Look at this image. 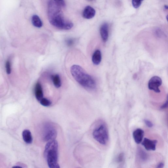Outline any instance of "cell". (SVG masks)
Wrapping results in <instances>:
<instances>
[{
	"label": "cell",
	"instance_id": "obj_1",
	"mask_svg": "<svg viewBox=\"0 0 168 168\" xmlns=\"http://www.w3.org/2000/svg\"><path fill=\"white\" fill-rule=\"evenodd\" d=\"M61 7L53 0H49L48 3L49 21L54 27L62 30H70L73 26V24L65 19Z\"/></svg>",
	"mask_w": 168,
	"mask_h": 168
},
{
	"label": "cell",
	"instance_id": "obj_2",
	"mask_svg": "<svg viewBox=\"0 0 168 168\" xmlns=\"http://www.w3.org/2000/svg\"><path fill=\"white\" fill-rule=\"evenodd\" d=\"M70 72L76 81L85 88L89 90H93L96 88V83L94 79L80 66H72Z\"/></svg>",
	"mask_w": 168,
	"mask_h": 168
},
{
	"label": "cell",
	"instance_id": "obj_3",
	"mask_svg": "<svg viewBox=\"0 0 168 168\" xmlns=\"http://www.w3.org/2000/svg\"><path fill=\"white\" fill-rule=\"evenodd\" d=\"M58 145L55 140L47 142L45 148L44 156L48 167L59 168L58 163Z\"/></svg>",
	"mask_w": 168,
	"mask_h": 168
},
{
	"label": "cell",
	"instance_id": "obj_4",
	"mask_svg": "<svg viewBox=\"0 0 168 168\" xmlns=\"http://www.w3.org/2000/svg\"><path fill=\"white\" fill-rule=\"evenodd\" d=\"M94 139L101 145L107 143L109 139L108 131L106 125L101 123L95 128L93 132Z\"/></svg>",
	"mask_w": 168,
	"mask_h": 168
},
{
	"label": "cell",
	"instance_id": "obj_5",
	"mask_svg": "<svg viewBox=\"0 0 168 168\" xmlns=\"http://www.w3.org/2000/svg\"><path fill=\"white\" fill-rule=\"evenodd\" d=\"M57 135V131L54 124L51 122L44 124L42 130V137L44 141L48 142L55 140Z\"/></svg>",
	"mask_w": 168,
	"mask_h": 168
},
{
	"label": "cell",
	"instance_id": "obj_6",
	"mask_svg": "<svg viewBox=\"0 0 168 168\" xmlns=\"http://www.w3.org/2000/svg\"><path fill=\"white\" fill-rule=\"evenodd\" d=\"M162 83V80L159 76H153L149 81L148 89L150 90L154 91L156 93H159L160 92L159 87L161 86Z\"/></svg>",
	"mask_w": 168,
	"mask_h": 168
},
{
	"label": "cell",
	"instance_id": "obj_7",
	"mask_svg": "<svg viewBox=\"0 0 168 168\" xmlns=\"http://www.w3.org/2000/svg\"><path fill=\"white\" fill-rule=\"evenodd\" d=\"M157 143V141L156 140H151L145 138L142 141V144L147 151H155Z\"/></svg>",
	"mask_w": 168,
	"mask_h": 168
},
{
	"label": "cell",
	"instance_id": "obj_8",
	"mask_svg": "<svg viewBox=\"0 0 168 168\" xmlns=\"http://www.w3.org/2000/svg\"><path fill=\"white\" fill-rule=\"evenodd\" d=\"M144 135V131L141 129H138L134 131L133 136L134 139L137 144L142 142Z\"/></svg>",
	"mask_w": 168,
	"mask_h": 168
},
{
	"label": "cell",
	"instance_id": "obj_9",
	"mask_svg": "<svg viewBox=\"0 0 168 168\" xmlns=\"http://www.w3.org/2000/svg\"><path fill=\"white\" fill-rule=\"evenodd\" d=\"M96 11L92 7L90 6H87L84 9L82 16L85 19H90L93 18L95 15Z\"/></svg>",
	"mask_w": 168,
	"mask_h": 168
},
{
	"label": "cell",
	"instance_id": "obj_10",
	"mask_svg": "<svg viewBox=\"0 0 168 168\" xmlns=\"http://www.w3.org/2000/svg\"><path fill=\"white\" fill-rule=\"evenodd\" d=\"M100 34L102 40L104 42L107 41L108 36V26L107 23L102 25L100 29Z\"/></svg>",
	"mask_w": 168,
	"mask_h": 168
},
{
	"label": "cell",
	"instance_id": "obj_11",
	"mask_svg": "<svg viewBox=\"0 0 168 168\" xmlns=\"http://www.w3.org/2000/svg\"><path fill=\"white\" fill-rule=\"evenodd\" d=\"M35 94L36 99L39 101L43 97V89L42 85L39 82L36 83L35 88Z\"/></svg>",
	"mask_w": 168,
	"mask_h": 168
},
{
	"label": "cell",
	"instance_id": "obj_12",
	"mask_svg": "<svg viewBox=\"0 0 168 168\" xmlns=\"http://www.w3.org/2000/svg\"><path fill=\"white\" fill-rule=\"evenodd\" d=\"M137 157L138 160L142 162H145L147 161L149 157L147 153L141 148L138 149Z\"/></svg>",
	"mask_w": 168,
	"mask_h": 168
},
{
	"label": "cell",
	"instance_id": "obj_13",
	"mask_svg": "<svg viewBox=\"0 0 168 168\" xmlns=\"http://www.w3.org/2000/svg\"><path fill=\"white\" fill-rule=\"evenodd\" d=\"M102 56L101 51L98 49L96 50L94 53L92 57L93 64L96 65H99L101 61Z\"/></svg>",
	"mask_w": 168,
	"mask_h": 168
},
{
	"label": "cell",
	"instance_id": "obj_14",
	"mask_svg": "<svg viewBox=\"0 0 168 168\" xmlns=\"http://www.w3.org/2000/svg\"><path fill=\"white\" fill-rule=\"evenodd\" d=\"M23 137L24 141L28 144H31L33 141V138L30 130H25L23 132Z\"/></svg>",
	"mask_w": 168,
	"mask_h": 168
},
{
	"label": "cell",
	"instance_id": "obj_15",
	"mask_svg": "<svg viewBox=\"0 0 168 168\" xmlns=\"http://www.w3.org/2000/svg\"><path fill=\"white\" fill-rule=\"evenodd\" d=\"M32 22L33 25L36 27L40 28L42 27L43 23L39 17L37 15L33 16Z\"/></svg>",
	"mask_w": 168,
	"mask_h": 168
},
{
	"label": "cell",
	"instance_id": "obj_16",
	"mask_svg": "<svg viewBox=\"0 0 168 168\" xmlns=\"http://www.w3.org/2000/svg\"><path fill=\"white\" fill-rule=\"evenodd\" d=\"M51 78L52 80L54 86L57 88H59L61 86V82L60 76L58 74L52 75Z\"/></svg>",
	"mask_w": 168,
	"mask_h": 168
},
{
	"label": "cell",
	"instance_id": "obj_17",
	"mask_svg": "<svg viewBox=\"0 0 168 168\" xmlns=\"http://www.w3.org/2000/svg\"><path fill=\"white\" fill-rule=\"evenodd\" d=\"M40 104L45 107H49L52 104V102L46 98H43L39 101Z\"/></svg>",
	"mask_w": 168,
	"mask_h": 168
},
{
	"label": "cell",
	"instance_id": "obj_18",
	"mask_svg": "<svg viewBox=\"0 0 168 168\" xmlns=\"http://www.w3.org/2000/svg\"><path fill=\"white\" fill-rule=\"evenodd\" d=\"M144 0H132V5L135 8H138L141 6Z\"/></svg>",
	"mask_w": 168,
	"mask_h": 168
},
{
	"label": "cell",
	"instance_id": "obj_19",
	"mask_svg": "<svg viewBox=\"0 0 168 168\" xmlns=\"http://www.w3.org/2000/svg\"><path fill=\"white\" fill-rule=\"evenodd\" d=\"M124 159V155L123 153H120L116 159V161L118 163L123 162Z\"/></svg>",
	"mask_w": 168,
	"mask_h": 168
},
{
	"label": "cell",
	"instance_id": "obj_20",
	"mask_svg": "<svg viewBox=\"0 0 168 168\" xmlns=\"http://www.w3.org/2000/svg\"><path fill=\"white\" fill-rule=\"evenodd\" d=\"M6 68L7 74H10L11 71V65L10 62L9 61H7L6 64Z\"/></svg>",
	"mask_w": 168,
	"mask_h": 168
},
{
	"label": "cell",
	"instance_id": "obj_21",
	"mask_svg": "<svg viewBox=\"0 0 168 168\" xmlns=\"http://www.w3.org/2000/svg\"><path fill=\"white\" fill-rule=\"evenodd\" d=\"M75 42V40L73 39H69L66 41V43L69 46H71L73 45Z\"/></svg>",
	"mask_w": 168,
	"mask_h": 168
},
{
	"label": "cell",
	"instance_id": "obj_22",
	"mask_svg": "<svg viewBox=\"0 0 168 168\" xmlns=\"http://www.w3.org/2000/svg\"><path fill=\"white\" fill-rule=\"evenodd\" d=\"M54 1L61 7H64L65 6L64 0H54Z\"/></svg>",
	"mask_w": 168,
	"mask_h": 168
},
{
	"label": "cell",
	"instance_id": "obj_23",
	"mask_svg": "<svg viewBox=\"0 0 168 168\" xmlns=\"http://www.w3.org/2000/svg\"><path fill=\"white\" fill-rule=\"evenodd\" d=\"M144 121L146 125L149 128H151L153 126V123L150 121V120L147 119H145Z\"/></svg>",
	"mask_w": 168,
	"mask_h": 168
},
{
	"label": "cell",
	"instance_id": "obj_24",
	"mask_svg": "<svg viewBox=\"0 0 168 168\" xmlns=\"http://www.w3.org/2000/svg\"><path fill=\"white\" fill-rule=\"evenodd\" d=\"M168 107V99L167 98V100L165 102L163 105H162L161 107H160V109H165L167 108Z\"/></svg>",
	"mask_w": 168,
	"mask_h": 168
},
{
	"label": "cell",
	"instance_id": "obj_25",
	"mask_svg": "<svg viewBox=\"0 0 168 168\" xmlns=\"http://www.w3.org/2000/svg\"><path fill=\"white\" fill-rule=\"evenodd\" d=\"M164 166V163L162 162L159 163L157 166V168H162Z\"/></svg>",
	"mask_w": 168,
	"mask_h": 168
}]
</instances>
